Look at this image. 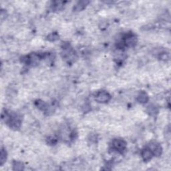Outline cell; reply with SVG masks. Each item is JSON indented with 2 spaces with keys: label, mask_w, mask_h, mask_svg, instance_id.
<instances>
[{
  "label": "cell",
  "mask_w": 171,
  "mask_h": 171,
  "mask_svg": "<svg viewBox=\"0 0 171 171\" xmlns=\"http://www.w3.org/2000/svg\"><path fill=\"white\" fill-rule=\"evenodd\" d=\"M121 41L125 48H133L137 43V37L132 33H128L124 36Z\"/></svg>",
  "instance_id": "2"
},
{
  "label": "cell",
  "mask_w": 171,
  "mask_h": 171,
  "mask_svg": "<svg viewBox=\"0 0 171 171\" xmlns=\"http://www.w3.org/2000/svg\"><path fill=\"white\" fill-rule=\"evenodd\" d=\"M111 147L113 150L122 154L126 149L127 143L122 139H115L112 141Z\"/></svg>",
  "instance_id": "1"
},
{
  "label": "cell",
  "mask_w": 171,
  "mask_h": 171,
  "mask_svg": "<svg viewBox=\"0 0 171 171\" xmlns=\"http://www.w3.org/2000/svg\"><path fill=\"white\" fill-rule=\"evenodd\" d=\"M35 105L36 106L37 108L44 112H48L50 108L48 104L46 103L44 101H43V100H36V101L35 102Z\"/></svg>",
  "instance_id": "7"
},
{
  "label": "cell",
  "mask_w": 171,
  "mask_h": 171,
  "mask_svg": "<svg viewBox=\"0 0 171 171\" xmlns=\"http://www.w3.org/2000/svg\"><path fill=\"white\" fill-rule=\"evenodd\" d=\"M7 152L4 149L2 148L1 149V152H0V165L3 166L7 160Z\"/></svg>",
  "instance_id": "9"
},
{
  "label": "cell",
  "mask_w": 171,
  "mask_h": 171,
  "mask_svg": "<svg viewBox=\"0 0 171 171\" xmlns=\"http://www.w3.org/2000/svg\"><path fill=\"white\" fill-rule=\"evenodd\" d=\"M63 3L62 2H53V8L56 11H59L63 8Z\"/></svg>",
  "instance_id": "12"
},
{
  "label": "cell",
  "mask_w": 171,
  "mask_h": 171,
  "mask_svg": "<svg viewBox=\"0 0 171 171\" xmlns=\"http://www.w3.org/2000/svg\"><path fill=\"white\" fill-rule=\"evenodd\" d=\"M89 3H90V2L86 1V0L80 1L76 3L74 7V10L75 12L82 11L83 9H84L86 8V7L88 5Z\"/></svg>",
  "instance_id": "6"
},
{
  "label": "cell",
  "mask_w": 171,
  "mask_h": 171,
  "mask_svg": "<svg viewBox=\"0 0 171 171\" xmlns=\"http://www.w3.org/2000/svg\"><path fill=\"white\" fill-rule=\"evenodd\" d=\"M149 96L147 94L146 92L141 91L139 94L138 96H137V100L138 102L141 103V104H146L147 102L149 101Z\"/></svg>",
  "instance_id": "8"
},
{
  "label": "cell",
  "mask_w": 171,
  "mask_h": 171,
  "mask_svg": "<svg viewBox=\"0 0 171 171\" xmlns=\"http://www.w3.org/2000/svg\"><path fill=\"white\" fill-rule=\"evenodd\" d=\"M148 112L150 113V115H155L156 113H158V109L155 106L151 105L149 106Z\"/></svg>",
  "instance_id": "13"
},
{
  "label": "cell",
  "mask_w": 171,
  "mask_h": 171,
  "mask_svg": "<svg viewBox=\"0 0 171 171\" xmlns=\"http://www.w3.org/2000/svg\"><path fill=\"white\" fill-rule=\"evenodd\" d=\"M141 156L144 161L148 162L153 158L154 155L152 152V150H150L149 147H146V148L142 150Z\"/></svg>",
  "instance_id": "5"
},
{
  "label": "cell",
  "mask_w": 171,
  "mask_h": 171,
  "mask_svg": "<svg viewBox=\"0 0 171 171\" xmlns=\"http://www.w3.org/2000/svg\"><path fill=\"white\" fill-rule=\"evenodd\" d=\"M149 148L152 150L154 156H160L162 155V146H160V145H159V143L156 142L150 143Z\"/></svg>",
  "instance_id": "4"
},
{
  "label": "cell",
  "mask_w": 171,
  "mask_h": 171,
  "mask_svg": "<svg viewBox=\"0 0 171 171\" xmlns=\"http://www.w3.org/2000/svg\"><path fill=\"white\" fill-rule=\"evenodd\" d=\"M111 95L108 92L104 91V90L98 92L95 96V100H96V102L99 103L108 102L111 100Z\"/></svg>",
  "instance_id": "3"
},
{
  "label": "cell",
  "mask_w": 171,
  "mask_h": 171,
  "mask_svg": "<svg viewBox=\"0 0 171 171\" xmlns=\"http://www.w3.org/2000/svg\"><path fill=\"white\" fill-rule=\"evenodd\" d=\"M24 169V165L21 162L14 161L13 163V170H23Z\"/></svg>",
  "instance_id": "10"
},
{
  "label": "cell",
  "mask_w": 171,
  "mask_h": 171,
  "mask_svg": "<svg viewBox=\"0 0 171 171\" xmlns=\"http://www.w3.org/2000/svg\"><path fill=\"white\" fill-rule=\"evenodd\" d=\"M57 141H58V140L54 136H50L47 139V142L50 145H55L57 143Z\"/></svg>",
  "instance_id": "14"
},
{
  "label": "cell",
  "mask_w": 171,
  "mask_h": 171,
  "mask_svg": "<svg viewBox=\"0 0 171 171\" xmlns=\"http://www.w3.org/2000/svg\"><path fill=\"white\" fill-rule=\"evenodd\" d=\"M59 37L60 36L58 33L53 32V33H50V34H49L48 36H47V39H48L50 42H55L60 38Z\"/></svg>",
  "instance_id": "11"
}]
</instances>
